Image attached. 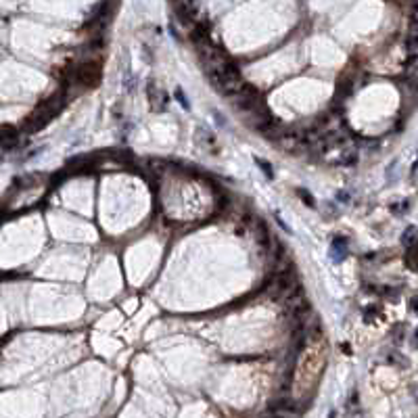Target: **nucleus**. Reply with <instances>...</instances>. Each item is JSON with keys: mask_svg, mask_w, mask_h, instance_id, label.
Masks as SVG:
<instances>
[{"mask_svg": "<svg viewBox=\"0 0 418 418\" xmlns=\"http://www.w3.org/2000/svg\"><path fill=\"white\" fill-rule=\"evenodd\" d=\"M71 78L84 86H96L99 80H101V65L99 63H84V65H78L73 69Z\"/></svg>", "mask_w": 418, "mask_h": 418, "instance_id": "f257e3e1", "label": "nucleus"}, {"mask_svg": "<svg viewBox=\"0 0 418 418\" xmlns=\"http://www.w3.org/2000/svg\"><path fill=\"white\" fill-rule=\"evenodd\" d=\"M253 236L257 240L259 247H270L272 243V236H270V230L266 226V222H261V219H255V226H253Z\"/></svg>", "mask_w": 418, "mask_h": 418, "instance_id": "f03ea898", "label": "nucleus"}, {"mask_svg": "<svg viewBox=\"0 0 418 418\" xmlns=\"http://www.w3.org/2000/svg\"><path fill=\"white\" fill-rule=\"evenodd\" d=\"M19 140V130L17 128H3V132H0V142H3L7 149L15 146V142Z\"/></svg>", "mask_w": 418, "mask_h": 418, "instance_id": "7ed1b4c3", "label": "nucleus"}, {"mask_svg": "<svg viewBox=\"0 0 418 418\" xmlns=\"http://www.w3.org/2000/svg\"><path fill=\"white\" fill-rule=\"evenodd\" d=\"M414 238H416V230H414V226H410V228L404 232V238H402V243H404L406 249H412V247H414Z\"/></svg>", "mask_w": 418, "mask_h": 418, "instance_id": "20e7f679", "label": "nucleus"}, {"mask_svg": "<svg viewBox=\"0 0 418 418\" xmlns=\"http://www.w3.org/2000/svg\"><path fill=\"white\" fill-rule=\"evenodd\" d=\"M255 163L259 165V169L263 171V174H266V178H272V167H270V163L268 161H263V159H259V157H255Z\"/></svg>", "mask_w": 418, "mask_h": 418, "instance_id": "39448f33", "label": "nucleus"}, {"mask_svg": "<svg viewBox=\"0 0 418 418\" xmlns=\"http://www.w3.org/2000/svg\"><path fill=\"white\" fill-rule=\"evenodd\" d=\"M299 194H301V199H303L307 205L314 207V201H312V194H310V192H307V190H299Z\"/></svg>", "mask_w": 418, "mask_h": 418, "instance_id": "423d86ee", "label": "nucleus"}, {"mask_svg": "<svg viewBox=\"0 0 418 418\" xmlns=\"http://www.w3.org/2000/svg\"><path fill=\"white\" fill-rule=\"evenodd\" d=\"M176 96H178V101H180V105H182V107H186V109H188V103H186V99L182 96V92H180V90H176Z\"/></svg>", "mask_w": 418, "mask_h": 418, "instance_id": "0eeeda50", "label": "nucleus"}]
</instances>
